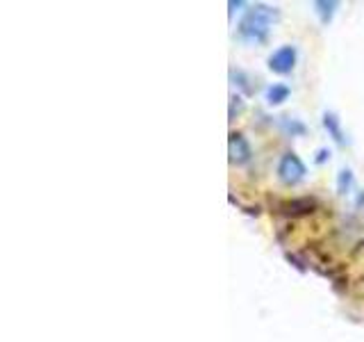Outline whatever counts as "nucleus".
<instances>
[{
    "label": "nucleus",
    "mask_w": 364,
    "mask_h": 342,
    "mask_svg": "<svg viewBox=\"0 0 364 342\" xmlns=\"http://www.w3.org/2000/svg\"><path fill=\"white\" fill-rule=\"evenodd\" d=\"M314 7H316V14L321 16V21L328 23L330 19H333V14H335L337 3H333V0H330V3H328V0H316Z\"/></svg>",
    "instance_id": "nucleus-7"
},
{
    "label": "nucleus",
    "mask_w": 364,
    "mask_h": 342,
    "mask_svg": "<svg viewBox=\"0 0 364 342\" xmlns=\"http://www.w3.org/2000/svg\"><path fill=\"white\" fill-rule=\"evenodd\" d=\"M289 98V87L282 85V83H273L269 89H267V100L269 105H280V103H284Z\"/></svg>",
    "instance_id": "nucleus-5"
},
{
    "label": "nucleus",
    "mask_w": 364,
    "mask_h": 342,
    "mask_svg": "<svg viewBox=\"0 0 364 342\" xmlns=\"http://www.w3.org/2000/svg\"><path fill=\"white\" fill-rule=\"evenodd\" d=\"M323 125H326V130L330 133V137L337 142V144H344V133H341V125H339V119L335 117L333 112H326L323 114Z\"/></svg>",
    "instance_id": "nucleus-6"
},
{
    "label": "nucleus",
    "mask_w": 364,
    "mask_h": 342,
    "mask_svg": "<svg viewBox=\"0 0 364 342\" xmlns=\"http://www.w3.org/2000/svg\"><path fill=\"white\" fill-rule=\"evenodd\" d=\"M337 185H339V192L341 194H346V190L353 185V174H350L348 169H341L339 171V182H337Z\"/></svg>",
    "instance_id": "nucleus-8"
},
{
    "label": "nucleus",
    "mask_w": 364,
    "mask_h": 342,
    "mask_svg": "<svg viewBox=\"0 0 364 342\" xmlns=\"http://www.w3.org/2000/svg\"><path fill=\"white\" fill-rule=\"evenodd\" d=\"M294 66H296V48L294 46H280V48L273 51L269 57V68L278 76L291 73Z\"/></svg>",
    "instance_id": "nucleus-3"
},
{
    "label": "nucleus",
    "mask_w": 364,
    "mask_h": 342,
    "mask_svg": "<svg viewBox=\"0 0 364 342\" xmlns=\"http://www.w3.org/2000/svg\"><path fill=\"white\" fill-rule=\"evenodd\" d=\"M228 151H230V162L235 165H246L250 160V144L246 142V137L242 133H230L228 140Z\"/></svg>",
    "instance_id": "nucleus-4"
},
{
    "label": "nucleus",
    "mask_w": 364,
    "mask_h": 342,
    "mask_svg": "<svg viewBox=\"0 0 364 342\" xmlns=\"http://www.w3.org/2000/svg\"><path fill=\"white\" fill-rule=\"evenodd\" d=\"M278 16V11L269 7V5H253L250 7L244 19L239 21V39H244L248 43H259V41H264L267 39V34H269V28H271V23L276 21Z\"/></svg>",
    "instance_id": "nucleus-1"
},
{
    "label": "nucleus",
    "mask_w": 364,
    "mask_h": 342,
    "mask_svg": "<svg viewBox=\"0 0 364 342\" xmlns=\"http://www.w3.org/2000/svg\"><path fill=\"white\" fill-rule=\"evenodd\" d=\"M326 155H330V153H326V151H318V157H316V162H323V160H326Z\"/></svg>",
    "instance_id": "nucleus-9"
},
{
    "label": "nucleus",
    "mask_w": 364,
    "mask_h": 342,
    "mask_svg": "<svg viewBox=\"0 0 364 342\" xmlns=\"http://www.w3.org/2000/svg\"><path fill=\"white\" fill-rule=\"evenodd\" d=\"M307 174V169L303 165V160L296 153H284L278 162V178L284 182V185H296L301 182Z\"/></svg>",
    "instance_id": "nucleus-2"
}]
</instances>
